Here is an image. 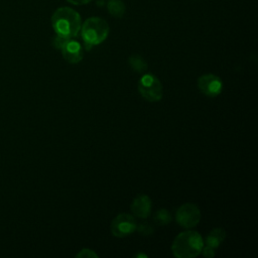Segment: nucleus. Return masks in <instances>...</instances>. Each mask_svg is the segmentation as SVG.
I'll use <instances>...</instances> for the list:
<instances>
[{"label": "nucleus", "instance_id": "obj_4", "mask_svg": "<svg viewBox=\"0 0 258 258\" xmlns=\"http://www.w3.org/2000/svg\"><path fill=\"white\" fill-rule=\"evenodd\" d=\"M138 91L143 99L148 102H158L163 95L162 84L151 74H145L138 82Z\"/></svg>", "mask_w": 258, "mask_h": 258}, {"label": "nucleus", "instance_id": "obj_16", "mask_svg": "<svg viewBox=\"0 0 258 258\" xmlns=\"http://www.w3.org/2000/svg\"><path fill=\"white\" fill-rule=\"evenodd\" d=\"M69 40V38H64L62 36L59 35H55L53 40H52V45L57 48V49H61V47L64 45V43Z\"/></svg>", "mask_w": 258, "mask_h": 258}, {"label": "nucleus", "instance_id": "obj_12", "mask_svg": "<svg viewBox=\"0 0 258 258\" xmlns=\"http://www.w3.org/2000/svg\"><path fill=\"white\" fill-rule=\"evenodd\" d=\"M129 66L137 73H144L147 70V62L139 54H133L128 59Z\"/></svg>", "mask_w": 258, "mask_h": 258}, {"label": "nucleus", "instance_id": "obj_2", "mask_svg": "<svg viewBox=\"0 0 258 258\" xmlns=\"http://www.w3.org/2000/svg\"><path fill=\"white\" fill-rule=\"evenodd\" d=\"M204 247L202 236L196 231H185L178 234L171 245L173 256L177 258H194L201 254Z\"/></svg>", "mask_w": 258, "mask_h": 258}, {"label": "nucleus", "instance_id": "obj_10", "mask_svg": "<svg viewBox=\"0 0 258 258\" xmlns=\"http://www.w3.org/2000/svg\"><path fill=\"white\" fill-rule=\"evenodd\" d=\"M225 238H226V231L222 228H216L208 234L206 241L204 242V245H207L211 248L216 249L222 244Z\"/></svg>", "mask_w": 258, "mask_h": 258}, {"label": "nucleus", "instance_id": "obj_5", "mask_svg": "<svg viewBox=\"0 0 258 258\" xmlns=\"http://www.w3.org/2000/svg\"><path fill=\"white\" fill-rule=\"evenodd\" d=\"M201 211L196 204L185 203L181 205L175 214L177 224L184 229H191L196 227L201 221Z\"/></svg>", "mask_w": 258, "mask_h": 258}, {"label": "nucleus", "instance_id": "obj_13", "mask_svg": "<svg viewBox=\"0 0 258 258\" xmlns=\"http://www.w3.org/2000/svg\"><path fill=\"white\" fill-rule=\"evenodd\" d=\"M154 221L160 226H165L171 221V215L166 209H160L155 212Z\"/></svg>", "mask_w": 258, "mask_h": 258}, {"label": "nucleus", "instance_id": "obj_9", "mask_svg": "<svg viewBox=\"0 0 258 258\" xmlns=\"http://www.w3.org/2000/svg\"><path fill=\"white\" fill-rule=\"evenodd\" d=\"M130 209L133 216L146 219L151 213V200L146 195H139L133 200Z\"/></svg>", "mask_w": 258, "mask_h": 258}, {"label": "nucleus", "instance_id": "obj_14", "mask_svg": "<svg viewBox=\"0 0 258 258\" xmlns=\"http://www.w3.org/2000/svg\"><path fill=\"white\" fill-rule=\"evenodd\" d=\"M77 258H91V257H94V258H97L98 257V254L96 252H94V250H91V249H87V248H84L82 249L77 255H76Z\"/></svg>", "mask_w": 258, "mask_h": 258}, {"label": "nucleus", "instance_id": "obj_6", "mask_svg": "<svg viewBox=\"0 0 258 258\" xmlns=\"http://www.w3.org/2000/svg\"><path fill=\"white\" fill-rule=\"evenodd\" d=\"M137 224L134 216L126 213L119 214L111 223V233L117 238H124L136 231Z\"/></svg>", "mask_w": 258, "mask_h": 258}, {"label": "nucleus", "instance_id": "obj_15", "mask_svg": "<svg viewBox=\"0 0 258 258\" xmlns=\"http://www.w3.org/2000/svg\"><path fill=\"white\" fill-rule=\"evenodd\" d=\"M136 230H138L139 233L142 235H150L153 233V228L149 224H140L139 226H137Z\"/></svg>", "mask_w": 258, "mask_h": 258}, {"label": "nucleus", "instance_id": "obj_11", "mask_svg": "<svg viewBox=\"0 0 258 258\" xmlns=\"http://www.w3.org/2000/svg\"><path fill=\"white\" fill-rule=\"evenodd\" d=\"M107 9L112 16L122 17L125 13V4L122 0H109Z\"/></svg>", "mask_w": 258, "mask_h": 258}, {"label": "nucleus", "instance_id": "obj_8", "mask_svg": "<svg viewBox=\"0 0 258 258\" xmlns=\"http://www.w3.org/2000/svg\"><path fill=\"white\" fill-rule=\"evenodd\" d=\"M60 50H61L63 58L69 63L76 64L83 59V56H84L83 48H82L80 42H78L77 40H74L73 38L69 39L64 43V45L61 47Z\"/></svg>", "mask_w": 258, "mask_h": 258}, {"label": "nucleus", "instance_id": "obj_19", "mask_svg": "<svg viewBox=\"0 0 258 258\" xmlns=\"http://www.w3.org/2000/svg\"><path fill=\"white\" fill-rule=\"evenodd\" d=\"M136 256H137V257H140V256H141V257H147V255H145V254H138V255H136Z\"/></svg>", "mask_w": 258, "mask_h": 258}, {"label": "nucleus", "instance_id": "obj_7", "mask_svg": "<svg viewBox=\"0 0 258 258\" xmlns=\"http://www.w3.org/2000/svg\"><path fill=\"white\" fill-rule=\"evenodd\" d=\"M198 88L207 97L214 98L221 94L223 83L218 76L213 74H206L198 79Z\"/></svg>", "mask_w": 258, "mask_h": 258}, {"label": "nucleus", "instance_id": "obj_1", "mask_svg": "<svg viewBox=\"0 0 258 258\" xmlns=\"http://www.w3.org/2000/svg\"><path fill=\"white\" fill-rule=\"evenodd\" d=\"M51 25L56 35L71 39L80 33L82 18L75 9L59 7L51 16Z\"/></svg>", "mask_w": 258, "mask_h": 258}, {"label": "nucleus", "instance_id": "obj_3", "mask_svg": "<svg viewBox=\"0 0 258 258\" xmlns=\"http://www.w3.org/2000/svg\"><path fill=\"white\" fill-rule=\"evenodd\" d=\"M80 32L86 49H91L93 45H98L107 38L109 24L101 17H90L82 23Z\"/></svg>", "mask_w": 258, "mask_h": 258}, {"label": "nucleus", "instance_id": "obj_18", "mask_svg": "<svg viewBox=\"0 0 258 258\" xmlns=\"http://www.w3.org/2000/svg\"><path fill=\"white\" fill-rule=\"evenodd\" d=\"M66 1H68L69 3L74 4V5H85L89 2H91L92 0H66Z\"/></svg>", "mask_w": 258, "mask_h": 258}, {"label": "nucleus", "instance_id": "obj_17", "mask_svg": "<svg viewBox=\"0 0 258 258\" xmlns=\"http://www.w3.org/2000/svg\"><path fill=\"white\" fill-rule=\"evenodd\" d=\"M205 257H208V258H212L215 256V249L214 248H211L207 245H204L203 249H202V252H201Z\"/></svg>", "mask_w": 258, "mask_h": 258}]
</instances>
